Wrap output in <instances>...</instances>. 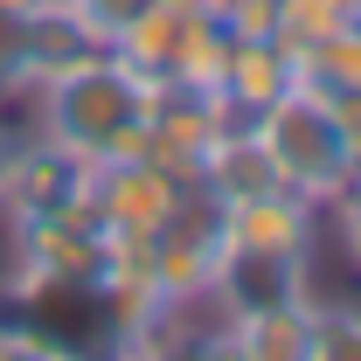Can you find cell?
Listing matches in <instances>:
<instances>
[{
  "mask_svg": "<svg viewBox=\"0 0 361 361\" xmlns=\"http://www.w3.org/2000/svg\"><path fill=\"white\" fill-rule=\"evenodd\" d=\"M139 7H146V0H63V14H70V21H77L97 49H111V35L133 21Z\"/></svg>",
  "mask_w": 361,
  "mask_h": 361,
  "instance_id": "obj_14",
  "label": "cell"
},
{
  "mask_svg": "<svg viewBox=\"0 0 361 361\" xmlns=\"http://www.w3.org/2000/svg\"><path fill=\"white\" fill-rule=\"evenodd\" d=\"M7 146H14V139H7V133H0V174H7Z\"/></svg>",
  "mask_w": 361,
  "mask_h": 361,
  "instance_id": "obj_16",
  "label": "cell"
},
{
  "mask_svg": "<svg viewBox=\"0 0 361 361\" xmlns=\"http://www.w3.org/2000/svg\"><path fill=\"white\" fill-rule=\"evenodd\" d=\"M223 250H257V257H299V264H313L319 209L306 195H292V188L223 202Z\"/></svg>",
  "mask_w": 361,
  "mask_h": 361,
  "instance_id": "obj_5",
  "label": "cell"
},
{
  "mask_svg": "<svg viewBox=\"0 0 361 361\" xmlns=\"http://www.w3.org/2000/svg\"><path fill=\"white\" fill-rule=\"evenodd\" d=\"M195 180H202L216 202H243V195H271V188H285L278 167H271V153H264V139L250 133V118H243V126H223V133L209 139Z\"/></svg>",
  "mask_w": 361,
  "mask_h": 361,
  "instance_id": "obj_9",
  "label": "cell"
},
{
  "mask_svg": "<svg viewBox=\"0 0 361 361\" xmlns=\"http://www.w3.org/2000/svg\"><path fill=\"white\" fill-rule=\"evenodd\" d=\"M146 104L153 84L133 63H118L111 49H97L84 63L56 70L35 84V133L70 146L77 160H146Z\"/></svg>",
  "mask_w": 361,
  "mask_h": 361,
  "instance_id": "obj_1",
  "label": "cell"
},
{
  "mask_svg": "<svg viewBox=\"0 0 361 361\" xmlns=\"http://www.w3.org/2000/svg\"><path fill=\"white\" fill-rule=\"evenodd\" d=\"M319 229H334V243H341V257H348V271L361 278V174L319 209Z\"/></svg>",
  "mask_w": 361,
  "mask_h": 361,
  "instance_id": "obj_13",
  "label": "cell"
},
{
  "mask_svg": "<svg viewBox=\"0 0 361 361\" xmlns=\"http://www.w3.org/2000/svg\"><path fill=\"white\" fill-rule=\"evenodd\" d=\"M195 21H202L195 0H146L133 21L111 35V56L133 63L146 84H160V77H174V56H180V42H188Z\"/></svg>",
  "mask_w": 361,
  "mask_h": 361,
  "instance_id": "obj_7",
  "label": "cell"
},
{
  "mask_svg": "<svg viewBox=\"0 0 361 361\" xmlns=\"http://www.w3.org/2000/svg\"><path fill=\"white\" fill-rule=\"evenodd\" d=\"M355 14L341 7V0H271V42L285 49L292 63L306 56V49H319L334 28H348Z\"/></svg>",
  "mask_w": 361,
  "mask_h": 361,
  "instance_id": "obj_10",
  "label": "cell"
},
{
  "mask_svg": "<svg viewBox=\"0 0 361 361\" xmlns=\"http://www.w3.org/2000/svg\"><path fill=\"white\" fill-rule=\"evenodd\" d=\"M180 188L188 180H174L167 167H153V160H97L84 202H90V216L104 223L111 243H153L167 229V216H174Z\"/></svg>",
  "mask_w": 361,
  "mask_h": 361,
  "instance_id": "obj_3",
  "label": "cell"
},
{
  "mask_svg": "<svg viewBox=\"0 0 361 361\" xmlns=\"http://www.w3.org/2000/svg\"><path fill=\"white\" fill-rule=\"evenodd\" d=\"M341 7H348V14H355V21H361V0H341Z\"/></svg>",
  "mask_w": 361,
  "mask_h": 361,
  "instance_id": "obj_17",
  "label": "cell"
},
{
  "mask_svg": "<svg viewBox=\"0 0 361 361\" xmlns=\"http://www.w3.org/2000/svg\"><path fill=\"white\" fill-rule=\"evenodd\" d=\"M306 361H361V306L313 299V319H306Z\"/></svg>",
  "mask_w": 361,
  "mask_h": 361,
  "instance_id": "obj_12",
  "label": "cell"
},
{
  "mask_svg": "<svg viewBox=\"0 0 361 361\" xmlns=\"http://www.w3.org/2000/svg\"><path fill=\"white\" fill-rule=\"evenodd\" d=\"M306 319H313V299L236 306V313H216V326L202 334V348L209 355H243V361H306Z\"/></svg>",
  "mask_w": 361,
  "mask_h": 361,
  "instance_id": "obj_6",
  "label": "cell"
},
{
  "mask_svg": "<svg viewBox=\"0 0 361 361\" xmlns=\"http://www.w3.org/2000/svg\"><path fill=\"white\" fill-rule=\"evenodd\" d=\"M49 7H56V0H0V14H14V21H35Z\"/></svg>",
  "mask_w": 361,
  "mask_h": 361,
  "instance_id": "obj_15",
  "label": "cell"
},
{
  "mask_svg": "<svg viewBox=\"0 0 361 361\" xmlns=\"http://www.w3.org/2000/svg\"><path fill=\"white\" fill-rule=\"evenodd\" d=\"M299 77L313 90H326V97L361 90V21H348V28H334L319 49H306V56H299Z\"/></svg>",
  "mask_w": 361,
  "mask_h": 361,
  "instance_id": "obj_11",
  "label": "cell"
},
{
  "mask_svg": "<svg viewBox=\"0 0 361 361\" xmlns=\"http://www.w3.org/2000/svg\"><path fill=\"white\" fill-rule=\"evenodd\" d=\"M90 188V160H77L70 146L28 133L7 146V174H0V223H35V216H56V209H77Z\"/></svg>",
  "mask_w": 361,
  "mask_h": 361,
  "instance_id": "obj_4",
  "label": "cell"
},
{
  "mask_svg": "<svg viewBox=\"0 0 361 361\" xmlns=\"http://www.w3.org/2000/svg\"><path fill=\"white\" fill-rule=\"evenodd\" d=\"M292 84H299V63L271 42V35H236V49H229V63H223V84H216V97L229 104V118H257L271 97H285Z\"/></svg>",
  "mask_w": 361,
  "mask_h": 361,
  "instance_id": "obj_8",
  "label": "cell"
},
{
  "mask_svg": "<svg viewBox=\"0 0 361 361\" xmlns=\"http://www.w3.org/2000/svg\"><path fill=\"white\" fill-rule=\"evenodd\" d=\"M250 133L264 139L271 167L278 180L292 188V195H306L313 209H326L348 180H355V160H348V139H341V118H334V97L313 90L306 77L285 90V97H271L264 111L250 118Z\"/></svg>",
  "mask_w": 361,
  "mask_h": 361,
  "instance_id": "obj_2",
  "label": "cell"
}]
</instances>
